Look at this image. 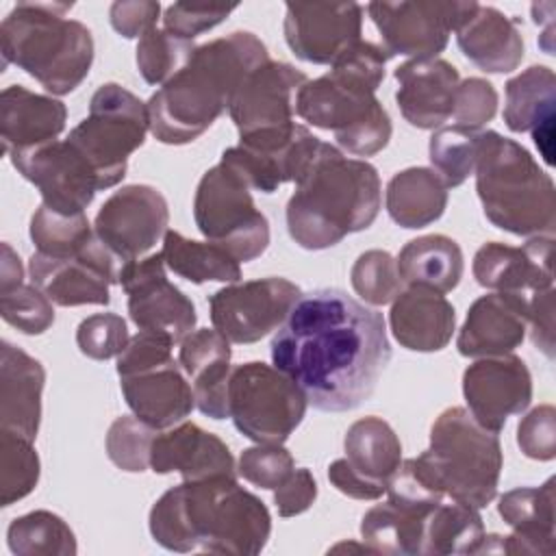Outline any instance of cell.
<instances>
[{"instance_id": "681fc988", "label": "cell", "mask_w": 556, "mask_h": 556, "mask_svg": "<svg viewBox=\"0 0 556 556\" xmlns=\"http://www.w3.org/2000/svg\"><path fill=\"white\" fill-rule=\"evenodd\" d=\"M497 113V91L486 78H465L456 87L454 119L458 126L480 130Z\"/></svg>"}, {"instance_id": "7bdbcfd3", "label": "cell", "mask_w": 556, "mask_h": 556, "mask_svg": "<svg viewBox=\"0 0 556 556\" xmlns=\"http://www.w3.org/2000/svg\"><path fill=\"white\" fill-rule=\"evenodd\" d=\"M195 43L165 28H150L137 43V67L148 85H165L193 56Z\"/></svg>"}, {"instance_id": "277c9868", "label": "cell", "mask_w": 556, "mask_h": 556, "mask_svg": "<svg viewBox=\"0 0 556 556\" xmlns=\"http://www.w3.org/2000/svg\"><path fill=\"white\" fill-rule=\"evenodd\" d=\"M380 204L378 169L321 141L287 202V230L300 248L326 250L352 232L367 230Z\"/></svg>"}, {"instance_id": "b9f144b4", "label": "cell", "mask_w": 556, "mask_h": 556, "mask_svg": "<svg viewBox=\"0 0 556 556\" xmlns=\"http://www.w3.org/2000/svg\"><path fill=\"white\" fill-rule=\"evenodd\" d=\"M41 473L30 439L0 430V506H11L35 491Z\"/></svg>"}, {"instance_id": "ffe728a7", "label": "cell", "mask_w": 556, "mask_h": 556, "mask_svg": "<svg viewBox=\"0 0 556 556\" xmlns=\"http://www.w3.org/2000/svg\"><path fill=\"white\" fill-rule=\"evenodd\" d=\"M306 80L304 72L282 61H265L254 67L239 83L228 104L239 137L291 124L295 96Z\"/></svg>"}, {"instance_id": "4dcf8cb0", "label": "cell", "mask_w": 556, "mask_h": 556, "mask_svg": "<svg viewBox=\"0 0 556 556\" xmlns=\"http://www.w3.org/2000/svg\"><path fill=\"white\" fill-rule=\"evenodd\" d=\"M178 363L193 380L195 406L204 413L222 410L232 371L230 341L215 328H200L180 341Z\"/></svg>"}, {"instance_id": "5b68a950", "label": "cell", "mask_w": 556, "mask_h": 556, "mask_svg": "<svg viewBox=\"0 0 556 556\" xmlns=\"http://www.w3.org/2000/svg\"><path fill=\"white\" fill-rule=\"evenodd\" d=\"M72 2H17L0 24L2 67L33 76L52 96L74 91L93 63L91 30L65 17Z\"/></svg>"}, {"instance_id": "ab89813d", "label": "cell", "mask_w": 556, "mask_h": 556, "mask_svg": "<svg viewBox=\"0 0 556 556\" xmlns=\"http://www.w3.org/2000/svg\"><path fill=\"white\" fill-rule=\"evenodd\" d=\"M9 549L17 556H74V530L52 510H30L15 517L7 530Z\"/></svg>"}, {"instance_id": "44dd1931", "label": "cell", "mask_w": 556, "mask_h": 556, "mask_svg": "<svg viewBox=\"0 0 556 556\" xmlns=\"http://www.w3.org/2000/svg\"><path fill=\"white\" fill-rule=\"evenodd\" d=\"M554 237H530L523 245L489 241L478 248L471 271L480 287L506 293H534L549 289Z\"/></svg>"}, {"instance_id": "8992f818", "label": "cell", "mask_w": 556, "mask_h": 556, "mask_svg": "<svg viewBox=\"0 0 556 556\" xmlns=\"http://www.w3.org/2000/svg\"><path fill=\"white\" fill-rule=\"evenodd\" d=\"M473 174L482 211L495 228L517 237H554V180L521 143L480 130Z\"/></svg>"}, {"instance_id": "ba28073f", "label": "cell", "mask_w": 556, "mask_h": 556, "mask_svg": "<svg viewBox=\"0 0 556 556\" xmlns=\"http://www.w3.org/2000/svg\"><path fill=\"white\" fill-rule=\"evenodd\" d=\"M295 113L324 130L354 156H371L387 148L393 126L374 91L328 72L306 80L295 96Z\"/></svg>"}, {"instance_id": "f6af8a7d", "label": "cell", "mask_w": 556, "mask_h": 556, "mask_svg": "<svg viewBox=\"0 0 556 556\" xmlns=\"http://www.w3.org/2000/svg\"><path fill=\"white\" fill-rule=\"evenodd\" d=\"M159 430L135 415L117 417L106 432L104 447L109 460L128 473H141L150 467V452Z\"/></svg>"}, {"instance_id": "9f6ffc18", "label": "cell", "mask_w": 556, "mask_h": 556, "mask_svg": "<svg viewBox=\"0 0 556 556\" xmlns=\"http://www.w3.org/2000/svg\"><path fill=\"white\" fill-rule=\"evenodd\" d=\"M528 324L532 328V343L554 358V287L534 291L528 298Z\"/></svg>"}, {"instance_id": "ee69618b", "label": "cell", "mask_w": 556, "mask_h": 556, "mask_svg": "<svg viewBox=\"0 0 556 556\" xmlns=\"http://www.w3.org/2000/svg\"><path fill=\"white\" fill-rule=\"evenodd\" d=\"M350 282L354 293L371 306H384L393 302L404 289L397 261L387 250L363 252L350 269Z\"/></svg>"}, {"instance_id": "6da1fadb", "label": "cell", "mask_w": 556, "mask_h": 556, "mask_svg": "<svg viewBox=\"0 0 556 556\" xmlns=\"http://www.w3.org/2000/svg\"><path fill=\"white\" fill-rule=\"evenodd\" d=\"M269 352L274 367L321 413L358 408L374 395L391 361L382 313L337 287L302 293Z\"/></svg>"}, {"instance_id": "f907efd6", "label": "cell", "mask_w": 556, "mask_h": 556, "mask_svg": "<svg viewBox=\"0 0 556 556\" xmlns=\"http://www.w3.org/2000/svg\"><path fill=\"white\" fill-rule=\"evenodd\" d=\"M517 445L532 460L556 456V410L552 404L532 408L517 426Z\"/></svg>"}, {"instance_id": "f1b7e54d", "label": "cell", "mask_w": 556, "mask_h": 556, "mask_svg": "<svg viewBox=\"0 0 556 556\" xmlns=\"http://www.w3.org/2000/svg\"><path fill=\"white\" fill-rule=\"evenodd\" d=\"M67 119L61 100L35 93L22 85H11L0 93V137L2 152L28 150L54 141Z\"/></svg>"}, {"instance_id": "52a82bcc", "label": "cell", "mask_w": 556, "mask_h": 556, "mask_svg": "<svg viewBox=\"0 0 556 556\" xmlns=\"http://www.w3.org/2000/svg\"><path fill=\"white\" fill-rule=\"evenodd\" d=\"M417 458L454 502L480 510L497 495L504 465L500 437L463 406H450L434 419L430 445Z\"/></svg>"}, {"instance_id": "8d00e7d4", "label": "cell", "mask_w": 556, "mask_h": 556, "mask_svg": "<svg viewBox=\"0 0 556 556\" xmlns=\"http://www.w3.org/2000/svg\"><path fill=\"white\" fill-rule=\"evenodd\" d=\"M165 267L176 276L202 285V282H239V261L213 241H195L182 237L178 230H167L161 248Z\"/></svg>"}, {"instance_id": "30bf717a", "label": "cell", "mask_w": 556, "mask_h": 556, "mask_svg": "<svg viewBox=\"0 0 556 556\" xmlns=\"http://www.w3.org/2000/svg\"><path fill=\"white\" fill-rule=\"evenodd\" d=\"M193 219L206 241L239 263L258 258L269 245V222L252 200L250 185L228 163L208 167L193 195Z\"/></svg>"}, {"instance_id": "c3c4849f", "label": "cell", "mask_w": 556, "mask_h": 556, "mask_svg": "<svg viewBox=\"0 0 556 556\" xmlns=\"http://www.w3.org/2000/svg\"><path fill=\"white\" fill-rule=\"evenodd\" d=\"M295 469V460L282 443H256L239 456L237 473L261 489H276Z\"/></svg>"}, {"instance_id": "ac0fdd59", "label": "cell", "mask_w": 556, "mask_h": 556, "mask_svg": "<svg viewBox=\"0 0 556 556\" xmlns=\"http://www.w3.org/2000/svg\"><path fill=\"white\" fill-rule=\"evenodd\" d=\"M365 9L358 2H287L282 22L291 52L315 65H332L361 41Z\"/></svg>"}, {"instance_id": "816d5d0a", "label": "cell", "mask_w": 556, "mask_h": 556, "mask_svg": "<svg viewBox=\"0 0 556 556\" xmlns=\"http://www.w3.org/2000/svg\"><path fill=\"white\" fill-rule=\"evenodd\" d=\"M237 7H215V4H187V2H174L163 13V26L165 30L191 39L200 33H206L222 24Z\"/></svg>"}, {"instance_id": "3957f363", "label": "cell", "mask_w": 556, "mask_h": 556, "mask_svg": "<svg viewBox=\"0 0 556 556\" xmlns=\"http://www.w3.org/2000/svg\"><path fill=\"white\" fill-rule=\"evenodd\" d=\"M265 61L269 52L250 30L198 46L189 63L146 102L152 137L167 146L195 141L228 109L239 83Z\"/></svg>"}, {"instance_id": "83f0119b", "label": "cell", "mask_w": 556, "mask_h": 556, "mask_svg": "<svg viewBox=\"0 0 556 556\" xmlns=\"http://www.w3.org/2000/svg\"><path fill=\"white\" fill-rule=\"evenodd\" d=\"M389 326L402 348L410 352H439L452 341L456 311L443 293L408 285L391 302Z\"/></svg>"}, {"instance_id": "e575fe53", "label": "cell", "mask_w": 556, "mask_h": 556, "mask_svg": "<svg viewBox=\"0 0 556 556\" xmlns=\"http://www.w3.org/2000/svg\"><path fill=\"white\" fill-rule=\"evenodd\" d=\"M345 460L369 484L387 491V482L402 463V443L395 430L376 415L356 419L343 439Z\"/></svg>"}, {"instance_id": "6f0895ef", "label": "cell", "mask_w": 556, "mask_h": 556, "mask_svg": "<svg viewBox=\"0 0 556 556\" xmlns=\"http://www.w3.org/2000/svg\"><path fill=\"white\" fill-rule=\"evenodd\" d=\"M328 480L332 482V486L337 491H341L348 497L354 500H378L382 497V489L369 484L367 480H363L345 458H337L330 463L328 467Z\"/></svg>"}, {"instance_id": "1f68e13d", "label": "cell", "mask_w": 556, "mask_h": 556, "mask_svg": "<svg viewBox=\"0 0 556 556\" xmlns=\"http://www.w3.org/2000/svg\"><path fill=\"white\" fill-rule=\"evenodd\" d=\"M28 274L33 285L39 287L52 304L106 306L111 302V278L83 258H52L33 252L28 261Z\"/></svg>"}, {"instance_id": "5bb4252c", "label": "cell", "mask_w": 556, "mask_h": 556, "mask_svg": "<svg viewBox=\"0 0 556 556\" xmlns=\"http://www.w3.org/2000/svg\"><path fill=\"white\" fill-rule=\"evenodd\" d=\"M471 4L473 0L369 2L367 13L376 24L389 56L404 54L413 59H434L445 50L450 33L456 30Z\"/></svg>"}, {"instance_id": "484cf974", "label": "cell", "mask_w": 556, "mask_h": 556, "mask_svg": "<svg viewBox=\"0 0 556 556\" xmlns=\"http://www.w3.org/2000/svg\"><path fill=\"white\" fill-rule=\"evenodd\" d=\"M454 33L460 52L482 72L508 74L523 59V37L517 20L495 7L473 2Z\"/></svg>"}, {"instance_id": "9c48e42d", "label": "cell", "mask_w": 556, "mask_h": 556, "mask_svg": "<svg viewBox=\"0 0 556 556\" xmlns=\"http://www.w3.org/2000/svg\"><path fill=\"white\" fill-rule=\"evenodd\" d=\"M150 130L148 104L117 83H104L89 102V115L70 130L67 141L93 167L100 191L124 180L128 156Z\"/></svg>"}, {"instance_id": "4fadbf2b", "label": "cell", "mask_w": 556, "mask_h": 556, "mask_svg": "<svg viewBox=\"0 0 556 556\" xmlns=\"http://www.w3.org/2000/svg\"><path fill=\"white\" fill-rule=\"evenodd\" d=\"M319 143L306 126L291 122L239 137L237 146L222 152V161L239 172L252 191L274 193L280 185L304 176Z\"/></svg>"}, {"instance_id": "680465c9", "label": "cell", "mask_w": 556, "mask_h": 556, "mask_svg": "<svg viewBox=\"0 0 556 556\" xmlns=\"http://www.w3.org/2000/svg\"><path fill=\"white\" fill-rule=\"evenodd\" d=\"M24 282V267L17 252L2 243V261H0V291H9Z\"/></svg>"}, {"instance_id": "d590c367", "label": "cell", "mask_w": 556, "mask_h": 556, "mask_svg": "<svg viewBox=\"0 0 556 556\" xmlns=\"http://www.w3.org/2000/svg\"><path fill=\"white\" fill-rule=\"evenodd\" d=\"M504 122L513 132H532L554 122L556 76L547 65H530L504 87Z\"/></svg>"}, {"instance_id": "7a4b0ae2", "label": "cell", "mask_w": 556, "mask_h": 556, "mask_svg": "<svg viewBox=\"0 0 556 556\" xmlns=\"http://www.w3.org/2000/svg\"><path fill=\"white\" fill-rule=\"evenodd\" d=\"M148 528L169 552L254 556L267 545L271 515L235 476H213L167 489L152 504Z\"/></svg>"}, {"instance_id": "7402d4cb", "label": "cell", "mask_w": 556, "mask_h": 556, "mask_svg": "<svg viewBox=\"0 0 556 556\" xmlns=\"http://www.w3.org/2000/svg\"><path fill=\"white\" fill-rule=\"evenodd\" d=\"M528 328V295L493 291L480 295L458 330L460 356L484 358L510 354L523 343Z\"/></svg>"}, {"instance_id": "603a6c76", "label": "cell", "mask_w": 556, "mask_h": 556, "mask_svg": "<svg viewBox=\"0 0 556 556\" xmlns=\"http://www.w3.org/2000/svg\"><path fill=\"white\" fill-rule=\"evenodd\" d=\"M395 102L402 117L421 130L441 128L452 117L460 83L458 70L445 59H410L395 67Z\"/></svg>"}, {"instance_id": "db71d44e", "label": "cell", "mask_w": 556, "mask_h": 556, "mask_svg": "<svg viewBox=\"0 0 556 556\" xmlns=\"http://www.w3.org/2000/svg\"><path fill=\"white\" fill-rule=\"evenodd\" d=\"M161 4L154 0H132V2H113L109 9L111 26L124 39H141L150 28L156 26Z\"/></svg>"}, {"instance_id": "4316f807", "label": "cell", "mask_w": 556, "mask_h": 556, "mask_svg": "<svg viewBox=\"0 0 556 556\" xmlns=\"http://www.w3.org/2000/svg\"><path fill=\"white\" fill-rule=\"evenodd\" d=\"M43 365L22 348L2 341L0 350V430L35 441L41 424Z\"/></svg>"}, {"instance_id": "11a10c76", "label": "cell", "mask_w": 556, "mask_h": 556, "mask_svg": "<svg viewBox=\"0 0 556 556\" xmlns=\"http://www.w3.org/2000/svg\"><path fill=\"white\" fill-rule=\"evenodd\" d=\"M317 497V482L306 467L293 469L282 484L274 489V504L280 517L302 515Z\"/></svg>"}, {"instance_id": "91938a15", "label": "cell", "mask_w": 556, "mask_h": 556, "mask_svg": "<svg viewBox=\"0 0 556 556\" xmlns=\"http://www.w3.org/2000/svg\"><path fill=\"white\" fill-rule=\"evenodd\" d=\"M345 549H348V552H365V554H374V549H371L367 543H361V545H358V543H350V541L337 543V545H334V547H330L328 552H332V554H334V552H345Z\"/></svg>"}, {"instance_id": "f5cc1de1", "label": "cell", "mask_w": 556, "mask_h": 556, "mask_svg": "<svg viewBox=\"0 0 556 556\" xmlns=\"http://www.w3.org/2000/svg\"><path fill=\"white\" fill-rule=\"evenodd\" d=\"M172 348L174 341L169 337L154 330H139L135 337H130L128 345L117 356V376H128L146 367L172 361Z\"/></svg>"}, {"instance_id": "d6a6232c", "label": "cell", "mask_w": 556, "mask_h": 556, "mask_svg": "<svg viewBox=\"0 0 556 556\" xmlns=\"http://www.w3.org/2000/svg\"><path fill=\"white\" fill-rule=\"evenodd\" d=\"M389 217L408 230L434 224L447 206V187L432 167H406L387 185Z\"/></svg>"}, {"instance_id": "2e32d148", "label": "cell", "mask_w": 556, "mask_h": 556, "mask_svg": "<svg viewBox=\"0 0 556 556\" xmlns=\"http://www.w3.org/2000/svg\"><path fill=\"white\" fill-rule=\"evenodd\" d=\"M167 222L169 206L156 187L126 185L104 200L93 219V230L122 263H130L165 237Z\"/></svg>"}, {"instance_id": "e0dca14e", "label": "cell", "mask_w": 556, "mask_h": 556, "mask_svg": "<svg viewBox=\"0 0 556 556\" xmlns=\"http://www.w3.org/2000/svg\"><path fill=\"white\" fill-rule=\"evenodd\" d=\"M13 167L33 182L43 204L61 213H85L100 191L89 161L65 139L9 154Z\"/></svg>"}, {"instance_id": "f546056e", "label": "cell", "mask_w": 556, "mask_h": 556, "mask_svg": "<svg viewBox=\"0 0 556 556\" xmlns=\"http://www.w3.org/2000/svg\"><path fill=\"white\" fill-rule=\"evenodd\" d=\"M554 478L541 486H517L500 497L497 513L513 528L502 539V554H543L556 552L554 534Z\"/></svg>"}, {"instance_id": "bcb514c9", "label": "cell", "mask_w": 556, "mask_h": 556, "mask_svg": "<svg viewBox=\"0 0 556 556\" xmlns=\"http://www.w3.org/2000/svg\"><path fill=\"white\" fill-rule=\"evenodd\" d=\"M0 315L24 334H43L54 324L50 298L35 285H17L0 291Z\"/></svg>"}, {"instance_id": "74e56055", "label": "cell", "mask_w": 556, "mask_h": 556, "mask_svg": "<svg viewBox=\"0 0 556 556\" xmlns=\"http://www.w3.org/2000/svg\"><path fill=\"white\" fill-rule=\"evenodd\" d=\"M430 510H415L389 500L371 506L361 519V536L374 554H421L424 530Z\"/></svg>"}, {"instance_id": "9a60e30c", "label": "cell", "mask_w": 556, "mask_h": 556, "mask_svg": "<svg viewBox=\"0 0 556 556\" xmlns=\"http://www.w3.org/2000/svg\"><path fill=\"white\" fill-rule=\"evenodd\" d=\"M119 285L128 295V315L139 330H154L180 343L193 332L198 315L191 298L167 280L163 254L124 263Z\"/></svg>"}, {"instance_id": "d4e9b609", "label": "cell", "mask_w": 556, "mask_h": 556, "mask_svg": "<svg viewBox=\"0 0 556 556\" xmlns=\"http://www.w3.org/2000/svg\"><path fill=\"white\" fill-rule=\"evenodd\" d=\"M150 469L154 473L178 471L182 480L237 476L228 445L193 421H180L154 437Z\"/></svg>"}, {"instance_id": "8fae6325", "label": "cell", "mask_w": 556, "mask_h": 556, "mask_svg": "<svg viewBox=\"0 0 556 556\" xmlns=\"http://www.w3.org/2000/svg\"><path fill=\"white\" fill-rule=\"evenodd\" d=\"M308 408L304 391L278 367L250 361L232 367L228 417L254 443H285Z\"/></svg>"}, {"instance_id": "f35d334b", "label": "cell", "mask_w": 556, "mask_h": 556, "mask_svg": "<svg viewBox=\"0 0 556 556\" xmlns=\"http://www.w3.org/2000/svg\"><path fill=\"white\" fill-rule=\"evenodd\" d=\"M482 536L484 523L478 508L454 500L450 504L439 502L428 515L421 554H473Z\"/></svg>"}, {"instance_id": "7c38bea8", "label": "cell", "mask_w": 556, "mask_h": 556, "mask_svg": "<svg viewBox=\"0 0 556 556\" xmlns=\"http://www.w3.org/2000/svg\"><path fill=\"white\" fill-rule=\"evenodd\" d=\"M300 295V287L280 276L232 282L208 295V313L230 343L248 345L278 330Z\"/></svg>"}, {"instance_id": "cb8c5ba5", "label": "cell", "mask_w": 556, "mask_h": 556, "mask_svg": "<svg viewBox=\"0 0 556 556\" xmlns=\"http://www.w3.org/2000/svg\"><path fill=\"white\" fill-rule=\"evenodd\" d=\"M119 387L132 415L154 430H167L185 421L195 408L193 387L174 358L119 376Z\"/></svg>"}, {"instance_id": "836d02e7", "label": "cell", "mask_w": 556, "mask_h": 556, "mask_svg": "<svg viewBox=\"0 0 556 556\" xmlns=\"http://www.w3.org/2000/svg\"><path fill=\"white\" fill-rule=\"evenodd\" d=\"M397 269L406 285L450 293L463 278V250L447 235H424L404 243L397 254Z\"/></svg>"}, {"instance_id": "d6986e66", "label": "cell", "mask_w": 556, "mask_h": 556, "mask_svg": "<svg viewBox=\"0 0 556 556\" xmlns=\"http://www.w3.org/2000/svg\"><path fill=\"white\" fill-rule=\"evenodd\" d=\"M463 395L471 417L486 430L500 432L510 415H519L532 400L528 365L510 354L484 356L463 374Z\"/></svg>"}, {"instance_id": "60d3db41", "label": "cell", "mask_w": 556, "mask_h": 556, "mask_svg": "<svg viewBox=\"0 0 556 556\" xmlns=\"http://www.w3.org/2000/svg\"><path fill=\"white\" fill-rule=\"evenodd\" d=\"M478 132L465 126H441L432 132L428 143V156L432 169L441 176L447 189L460 187L476 169Z\"/></svg>"}, {"instance_id": "7dc6e473", "label": "cell", "mask_w": 556, "mask_h": 556, "mask_svg": "<svg viewBox=\"0 0 556 556\" xmlns=\"http://www.w3.org/2000/svg\"><path fill=\"white\" fill-rule=\"evenodd\" d=\"M126 319L117 313H96L85 317L76 328L78 350L93 361H109L119 356L128 345Z\"/></svg>"}]
</instances>
